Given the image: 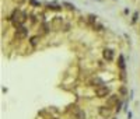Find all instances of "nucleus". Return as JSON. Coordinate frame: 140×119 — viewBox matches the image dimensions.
I'll return each mask as SVG.
<instances>
[{"label": "nucleus", "mask_w": 140, "mask_h": 119, "mask_svg": "<svg viewBox=\"0 0 140 119\" xmlns=\"http://www.w3.org/2000/svg\"><path fill=\"white\" fill-rule=\"evenodd\" d=\"M25 20H27V15L25 13H23L21 10H14L13 11V14L10 15V21L13 23V25L15 28H18V27H21L24 23H25Z\"/></svg>", "instance_id": "f257e3e1"}, {"label": "nucleus", "mask_w": 140, "mask_h": 119, "mask_svg": "<svg viewBox=\"0 0 140 119\" xmlns=\"http://www.w3.org/2000/svg\"><path fill=\"white\" fill-rule=\"evenodd\" d=\"M109 93H111V90L106 87V85H100V87L95 88V95H97L98 98H105V97H108Z\"/></svg>", "instance_id": "f03ea898"}, {"label": "nucleus", "mask_w": 140, "mask_h": 119, "mask_svg": "<svg viewBox=\"0 0 140 119\" xmlns=\"http://www.w3.org/2000/svg\"><path fill=\"white\" fill-rule=\"evenodd\" d=\"M28 35V30L25 27H18L17 30H15V36H17V38H20V39H23V38H25V36Z\"/></svg>", "instance_id": "7ed1b4c3"}, {"label": "nucleus", "mask_w": 140, "mask_h": 119, "mask_svg": "<svg viewBox=\"0 0 140 119\" xmlns=\"http://www.w3.org/2000/svg\"><path fill=\"white\" fill-rule=\"evenodd\" d=\"M102 56H104V59L106 62H112L114 60V51H111V49H104Z\"/></svg>", "instance_id": "20e7f679"}, {"label": "nucleus", "mask_w": 140, "mask_h": 119, "mask_svg": "<svg viewBox=\"0 0 140 119\" xmlns=\"http://www.w3.org/2000/svg\"><path fill=\"white\" fill-rule=\"evenodd\" d=\"M119 67L122 70V79L125 80V60H123V56L119 55Z\"/></svg>", "instance_id": "39448f33"}, {"label": "nucleus", "mask_w": 140, "mask_h": 119, "mask_svg": "<svg viewBox=\"0 0 140 119\" xmlns=\"http://www.w3.org/2000/svg\"><path fill=\"white\" fill-rule=\"evenodd\" d=\"M118 102H119V98H118V95H111V98L108 100V102H106V104H108V105H114V104L116 105Z\"/></svg>", "instance_id": "423d86ee"}, {"label": "nucleus", "mask_w": 140, "mask_h": 119, "mask_svg": "<svg viewBox=\"0 0 140 119\" xmlns=\"http://www.w3.org/2000/svg\"><path fill=\"white\" fill-rule=\"evenodd\" d=\"M109 112H111V111H109L108 108H105V106H101V108H100V113L104 115V116H108Z\"/></svg>", "instance_id": "0eeeda50"}, {"label": "nucleus", "mask_w": 140, "mask_h": 119, "mask_svg": "<svg viewBox=\"0 0 140 119\" xmlns=\"http://www.w3.org/2000/svg\"><path fill=\"white\" fill-rule=\"evenodd\" d=\"M74 115H76V118H77V119H85V113H84V111H80V109H79Z\"/></svg>", "instance_id": "6e6552de"}, {"label": "nucleus", "mask_w": 140, "mask_h": 119, "mask_svg": "<svg viewBox=\"0 0 140 119\" xmlns=\"http://www.w3.org/2000/svg\"><path fill=\"white\" fill-rule=\"evenodd\" d=\"M39 42V36L36 35V36H32V38L30 39V44L32 45V46H36V44Z\"/></svg>", "instance_id": "1a4fd4ad"}, {"label": "nucleus", "mask_w": 140, "mask_h": 119, "mask_svg": "<svg viewBox=\"0 0 140 119\" xmlns=\"http://www.w3.org/2000/svg\"><path fill=\"white\" fill-rule=\"evenodd\" d=\"M48 9H49V10H56V11H57V10H60L62 7H60V6H56V4H48Z\"/></svg>", "instance_id": "9d476101"}, {"label": "nucleus", "mask_w": 140, "mask_h": 119, "mask_svg": "<svg viewBox=\"0 0 140 119\" xmlns=\"http://www.w3.org/2000/svg\"><path fill=\"white\" fill-rule=\"evenodd\" d=\"M64 6L67 7V9H70V10H74V6H73V4H70V3H64Z\"/></svg>", "instance_id": "9b49d317"}, {"label": "nucleus", "mask_w": 140, "mask_h": 119, "mask_svg": "<svg viewBox=\"0 0 140 119\" xmlns=\"http://www.w3.org/2000/svg\"><path fill=\"white\" fill-rule=\"evenodd\" d=\"M31 4H34V6H39V3L36 2V0H31Z\"/></svg>", "instance_id": "f8f14e48"}, {"label": "nucleus", "mask_w": 140, "mask_h": 119, "mask_svg": "<svg viewBox=\"0 0 140 119\" xmlns=\"http://www.w3.org/2000/svg\"><path fill=\"white\" fill-rule=\"evenodd\" d=\"M119 111H121V102H118V104H116V112H119Z\"/></svg>", "instance_id": "ddd939ff"}, {"label": "nucleus", "mask_w": 140, "mask_h": 119, "mask_svg": "<svg viewBox=\"0 0 140 119\" xmlns=\"http://www.w3.org/2000/svg\"><path fill=\"white\" fill-rule=\"evenodd\" d=\"M136 20H137V13H134V15H133V20H132V21H133V23H134V21H136Z\"/></svg>", "instance_id": "4468645a"}, {"label": "nucleus", "mask_w": 140, "mask_h": 119, "mask_svg": "<svg viewBox=\"0 0 140 119\" xmlns=\"http://www.w3.org/2000/svg\"><path fill=\"white\" fill-rule=\"evenodd\" d=\"M127 119H132V112H127Z\"/></svg>", "instance_id": "2eb2a0df"}]
</instances>
